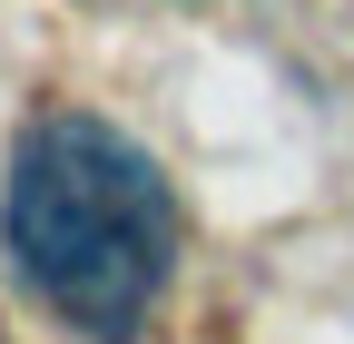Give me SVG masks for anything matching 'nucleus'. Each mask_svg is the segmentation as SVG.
<instances>
[{"instance_id":"obj_1","label":"nucleus","mask_w":354,"mask_h":344,"mask_svg":"<svg viewBox=\"0 0 354 344\" xmlns=\"http://www.w3.org/2000/svg\"><path fill=\"white\" fill-rule=\"evenodd\" d=\"M0 246L69 334L128 344L177 276V197L128 128L88 108H50L10 148Z\"/></svg>"}]
</instances>
